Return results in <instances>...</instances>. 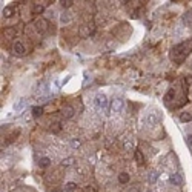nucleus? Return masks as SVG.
Returning a JSON list of instances; mask_svg holds the SVG:
<instances>
[{"mask_svg": "<svg viewBox=\"0 0 192 192\" xmlns=\"http://www.w3.org/2000/svg\"><path fill=\"white\" fill-rule=\"evenodd\" d=\"M190 52H192V39L175 45V46L171 49V60H172L174 63H177V65H178V63H183Z\"/></svg>", "mask_w": 192, "mask_h": 192, "instance_id": "obj_1", "label": "nucleus"}, {"mask_svg": "<svg viewBox=\"0 0 192 192\" xmlns=\"http://www.w3.org/2000/svg\"><path fill=\"white\" fill-rule=\"evenodd\" d=\"M94 105L99 111H106L108 109V99L105 94H97L94 99Z\"/></svg>", "mask_w": 192, "mask_h": 192, "instance_id": "obj_2", "label": "nucleus"}, {"mask_svg": "<svg viewBox=\"0 0 192 192\" xmlns=\"http://www.w3.org/2000/svg\"><path fill=\"white\" fill-rule=\"evenodd\" d=\"M158 122H160V114L157 111H152L146 115V125L148 126H155Z\"/></svg>", "mask_w": 192, "mask_h": 192, "instance_id": "obj_3", "label": "nucleus"}, {"mask_svg": "<svg viewBox=\"0 0 192 192\" xmlns=\"http://www.w3.org/2000/svg\"><path fill=\"white\" fill-rule=\"evenodd\" d=\"M94 31H95V26H94V23L83 25V26L80 28V36H81V37H89V36H92V34H94Z\"/></svg>", "mask_w": 192, "mask_h": 192, "instance_id": "obj_4", "label": "nucleus"}, {"mask_svg": "<svg viewBox=\"0 0 192 192\" xmlns=\"http://www.w3.org/2000/svg\"><path fill=\"white\" fill-rule=\"evenodd\" d=\"M13 52H14L16 55H25L26 48H25V45H23L22 42H14V45H13Z\"/></svg>", "mask_w": 192, "mask_h": 192, "instance_id": "obj_5", "label": "nucleus"}, {"mask_svg": "<svg viewBox=\"0 0 192 192\" xmlns=\"http://www.w3.org/2000/svg\"><path fill=\"white\" fill-rule=\"evenodd\" d=\"M122 108H123V100H122V99H114V100L111 102V112H112V114L120 112Z\"/></svg>", "mask_w": 192, "mask_h": 192, "instance_id": "obj_6", "label": "nucleus"}, {"mask_svg": "<svg viewBox=\"0 0 192 192\" xmlns=\"http://www.w3.org/2000/svg\"><path fill=\"white\" fill-rule=\"evenodd\" d=\"M74 114H75V109H74L72 106L65 105V106L62 108V117H63V119H72Z\"/></svg>", "mask_w": 192, "mask_h": 192, "instance_id": "obj_7", "label": "nucleus"}, {"mask_svg": "<svg viewBox=\"0 0 192 192\" xmlns=\"http://www.w3.org/2000/svg\"><path fill=\"white\" fill-rule=\"evenodd\" d=\"M26 105H28L26 99H20L19 102H16V105H14V111H16V112H22V111L26 108Z\"/></svg>", "mask_w": 192, "mask_h": 192, "instance_id": "obj_8", "label": "nucleus"}, {"mask_svg": "<svg viewBox=\"0 0 192 192\" xmlns=\"http://www.w3.org/2000/svg\"><path fill=\"white\" fill-rule=\"evenodd\" d=\"M169 181H171L172 184H175V186H181V184H183V178H181L180 174H172L171 178H169Z\"/></svg>", "mask_w": 192, "mask_h": 192, "instance_id": "obj_9", "label": "nucleus"}, {"mask_svg": "<svg viewBox=\"0 0 192 192\" xmlns=\"http://www.w3.org/2000/svg\"><path fill=\"white\" fill-rule=\"evenodd\" d=\"M134 158H135V161H137L140 166L145 164V157H143V152H141L140 149H135V152H134Z\"/></svg>", "mask_w": 192, "mask_h": 192, "instance_id": "obj_10", "label": "nucleus"}, {"mask_svg": "<svg viewBox=\"0 0 192 192\" xmlns=\"http://www.w3.org/2000/svg\"><path fill=\"white\" fill-rule=\"evenodd\" d=\"M46 20H43V19H40V20H37L36 22V28L39 29V31H42V32H45L46 31Z\"/></svg>", "mask_w": 192, "mask_h": 192, "instance_id": "obj_11", "label": "nucleus"}, {"mask_svg": "<svg viewBox=\"0 0 192 192\" xmlns=\"http://www.w3.org/2000/svg\"><path fill=\"white\" fill-rule=\"evenodd\" d=\"M14 13H16V8H14V6H6V8H3V17H13Z\"/></svg>", "mask_w": 192, "mask_h": 192, "instance_id": "obj_12", "label": "nucleus"}, {"mask_svg": "<svg viewBox=\"0 0 192 192\" xmlns=\"http://www.w3.org/2000/svg\"><path fill=\"white\" fill-rule=\"evenodd\" d=\"M119 181H120L122 184H126V183L129 181V174H128V172H122V174L119 175Z\"/></svg>", "mask_w": 192, "mask_h": 192, "instance_id": "obj_13", "label": "nucleus"}, {"mask_svg": "<svg viewBox=\"0 0 192 192\" xmlns=\"http://www.w3.org/2000/svg\"><path fill=\"white\" fill-rule=\"evenodd\" d=\"M60 131H62V125H60L58 122H55V123H52V125H51V132L58 134Z\"/></svg>", "mask_w": 192, "mask_h": 192, "instance_id": "obj_14", "label": "nucleus"}, {"mask_svg": "<svg viewBox=\"0 0 192 192\" xmlns=\"http://www.w3.org/2000/svg\"><path fill=\"white\" fill-rule=\"evenodd\" d=\"M180 120H181L183 123H187V122L192 120V114H189V112H183V114L180 115Z\"/></svg>", "mask_w": 192, "mask_h": 192, "instance_id": "obj_15", "label": "nucleus"}, {"mask_svg": "<svg viewBox=\"0 0 192 192\" xmlns=\"http://www.w3.org/2000/svg\"><path fill=\"white\" fill-rule=\"evenodd\" d=\"M42 114H43V108L42 106H34L32 108V115L34 117H40Z\"/></svg>", "mask_w": 192, "mask_h": 192, "instance_id": "obj_16", "label": "nucleus"}, {"mask_svg": "<svg viewBox=\"0 0 192 192\" xmlns=\"http://www.w3.org/2000/svg\"><path fill=\"white\" fill-rule=\"evenodd\" d=\"M49 163H51V160H49L48 157H43V158H40V161H39L40 168H48V166H49Z\"/></svg>", "mask_w": 192, "mask_h": 192, "instance_id": "obj_17", "label": "nucleus"}, {"mask_svg": "<svg viewBox=\"0 0 192 192\" xmlns=\"http://www.w3.org/2000/svg\"><path fill=\"white\" fill-rule=\"evenodd\" d=\"M77 189V184L75 183H66L65 184V192H72Z\"/></svg>", "mask_w": 192, "mask_h": 192, "instance_id": "obj_18", "label": "nucleus"}, {"mask_svg": "<svg viewBox=\"0 0 192 192\" xmlns=\"http://www.w3.org/2000/svg\"><path fill=\"white\" fill-rule=\"evenodd\" d=\"M43 9H45V6L37 3V5H34V8H32V13H34V14H42V13H43Z\"/></svg>", "mask_w": 192, "mask_h": 192, "instance_id": "obj_19", "label": "nucleus"}, {"mask_svg": "<svg viewBox=\"0 0 192 192\" xmlns=\"http://www.w3.org/2000/svg\"><path fill=\"white\" fill-rule=\"evenodd\" d=\"M71 14H68V13H63L62 14V17H60V22L65 25V23H69V20H71V17H69Z\"/></svg>", "mask_w": 192, "mask_h": 192, "instance_id": "obj_20", "label": "nucleus"}, {"mask_svg": "<svg viewBox=\"0 0 192 192\" xmlns=\"http://www.w3.org/2000/svg\"><path fill=\"white\" fill-rule=\"evenodd\" d=\"M3 34H5L6 37H11V39H13V37L16 36V29H13V28H6V29L3 31Z\"/></svg>", "mask_w": 192, "mask_h": 192, "instance_id": "obj_21", "label": "nucleus"}, {"mask_svg": "<svg viewBox=\"0 0 192 192\" xmlns=\"http://www.w3.org/2000/svg\"><path fill=\"white\" fill-rule=\"evenodd\" d=\"M75 160H74V157H69V158H65L63 161H62V166H71L72 163H74Z\"/></svg>", "mask_w": 192, "mask_h": 192, "instance_id": "obj_22", "label": "nucleus"}, {"mask_svg": "<svg viewBox=\"0 0 192 192\" xmlns=\"http://www.w3.org/2000/svg\"><path fill=\"white\" fill-rule=\"evenodd\" d=\"M72 5H74L72 0H63V2H62V6H63V8H69V6H72Z\"/></svg>", "mask_w": 192, "mask_h": 192, "instance_id": "obj_23", "label": "nucleus"}, {"mask_svg": "<svg viewBox=\"0 0 192 192\" xmlns=\"http://www.w3.org/2000/svg\"><path fill=\"white\" fill-rule=\"evenodd\" d=\"M155 180H157V174H155V172L149 174V183H154Z\"/></svg>", "mask_w": 192, "mask_h": 192, "instance_id": "obj_24", "label": "nucleus"}, {"mask_svg": "<svg viewBox=\"0 0 192 192\" xmlns=\"http://www.w3.org/2000/svg\"><path fill=\"white\" fill-rule=\"evenodd\" d=\"M81 192H97V190H95L94 187H91V186H86V187H83Z\"/></svg>", "mask_w": 192, "mask_h": 192, "instance_id": "obj_25", "label": "nucleus"}, {"mask_svg": "<svg viewBox=\"0 0 192 192\" xmlns=\"http://www.w3.org/2000/svg\"><path fill=\"white\" fill-rule=\"evenodd\" d=\"M186 141H187V146H189V148H192V134H190V135H187Z\"/></svg>", "mask_w": 192, "mask_h": 192, "instance_id": "obj_26", "label": "nucleus"}, {"mask_svg": "<svg viewBox=\"0 0 192 192\" xmlns=\"http://www.w3.org/2000/svg\"><path fill=\"white\" fill-rule=\"evenodd\" d=\"M72 146H74V148H78V146H80V141H72Z\"/></svg>", "mask_w": 192, "mask_h": 192, "instance_id": "obj_27", "label": "nucleus"}, {"mask_svg": "<svg viewBox=\"0 0 192 192\" xmlns=\"http://www.w3.org/2000/svg\"><path fill=\"white\" fill-rule=\"evenodd\" d=\"M129 192H138V187H137V186H134V187H132Z\"/></svg>", "mask_w": 192, "mask_h": 192, "instance_id": "obj_28", "label": "nucleus"}]
</instances>
